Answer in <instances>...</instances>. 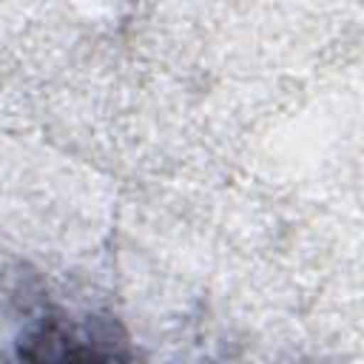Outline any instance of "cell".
I'll use <instances>...</instances> for the list:
<instances>
[{
    "label": "cell",
    "mask_w": 364,
    "mask_h": 364,
    "mask_svg": "<svg viewBox=\"0 0 364 364\" xmlns=\"http://www.w3.org/2000/svg\"><path fill=\"white\" fill-rule=\"evenodd\" d=\"M20 358L28 361H119L131 358L125 341L117 336L111 324H65L60 318H46L28 336L20 338Z\"/></svg>",
    "instance_id": "obj_1"
}]
</instances>
